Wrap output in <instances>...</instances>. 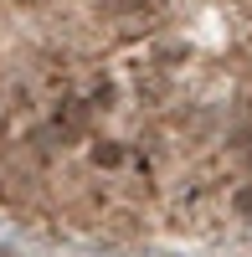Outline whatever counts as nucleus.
<instances>
[{"instance_id":"nucleus-1","label":"nucleus","mask_w":252,"mask_h":257,"mask_svg":"<svg viewBox=\"0 0 252 257\" xmlns=\"http://www.w3.org/2000/svg\"><path fill=\"white\" fill-rule=\"evenodd\" d=\"M93 160H98V165H118L123 149H118V144H93Z\"/></svg>"},{"instance_id":"nucleus-2","label":"nucleus","mask_w":252,"mask_h":257,"mask_svg":"<svg viewBox=\"0 0 252 257\" xmlns=\"http://www.w3.org/2000/svg\"><path fill=\"white\" fill-rule=\"evenodd\" d=\"M237 211H242V216H252V190H242V196H237Z\"/></svg>"}]
</instances>
